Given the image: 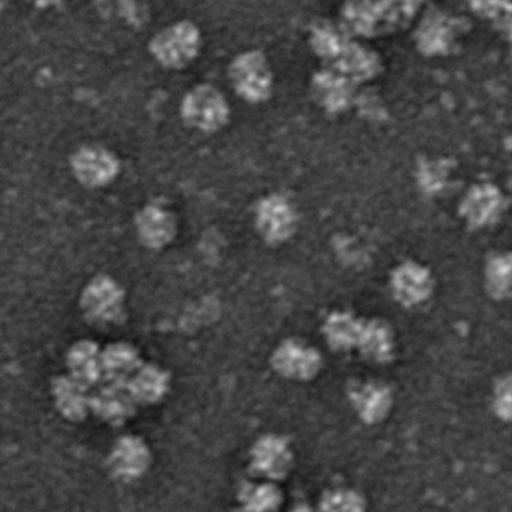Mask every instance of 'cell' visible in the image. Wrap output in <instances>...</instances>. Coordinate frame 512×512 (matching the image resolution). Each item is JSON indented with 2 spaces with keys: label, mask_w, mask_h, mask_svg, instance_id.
<instances>
[{
  "label": "cell",
  "mask_w": 512,
  "mask_h": 512,
  "mask_svg": "<svg viewBox=\"0 0 512 512\" xmlns=\"http://www.w3.org/2000/svg\"><path fill=\"white\" fill-rule=\"evenodd\" d=\"M232 79L235 89L245 100H263L271 91V73L259 53H248L235 61Z\"/></svg>",
  "instance_id": "9"
},
{
  "label": "cell",
  "mask_w": 512,
  "mask_h": 512,
  "mask_svg": "<svg viewBox=\"0 0 512 512\" xmlns=\"http://www.w3.org/2000/svg\"><path fill=\"white\" fill-rule=\"evenodd\" d=\"M296 221L295 209L284 197H268L257 208V229L269 244L287 241L296 230Z\"/></svg>",
  "instance_id": "7"
},
{
  "label": "cell",
  "mask_w": 512,
  "mask_h": 512,
  "mask_svg": "<svg viewBox=\"0 0 512 512\" xmlns=\"http://www.w3.org/2000/svg\"><path fill=\"white\" fill-rule=\"evenodd\" d=\"M272 367L280 376L292 380L314 379L322 370L323 358L319 350L301 340H286L275 349Z\"/></svg>",
  "instance_id": "2"
},
{
  "label": "cell",
  "mask_w": 512,
  "mask_h": 512,
  "mask_svg": "<svg viewBox=\"0 0 512 512\" xmlns=\"http://www.w3.org/2000/svg\"><path fill=\"white\" fill-rule=\"evenodd\" d=\"M85 316L97 325H115L124 319L125 292L109 275L95 277L83 290Z\"/></svg>",
  "instance_id": "1"
},
{
  "label": "cell",
  "mask_w": 512,
  "mask_h": 512,
  "mask_svg": "<svg viewBox=\"0 0 512 512\" xmlns=\"http://www.w3.org/2000/svg\"><path fill=\"white\" fill-rule=\"evenodd\" d=\"M317 98L322 101L323 106L335 110L346 106L349 100V85L346 77H340V74L325 73L319 77L317 83H314Z\"/></svg>",
  "instance_id": "21"
},
{
  "label": "cell",
  "mask_w": 512,
  "mask_h": 512,
  "mask_svg": "<svg viewBox=\"0 0 512 512\" xmlns=\"http://www.w3.org/2000/svg\"><path fill=\"white\" fill-rule=\"evenodd\" d=\"M101 361H103V382L124 383V385L143 362L137 347L127 341H116L101 349Z\"/></svg>",
  "instance_id": "15"
},
{
  "label": "cell",
  "mask_w": 512,
  "mask_h": 512,
  "mask_svg": "<svg viewBox=\"0 0 512 512\" xmlns=\"http://www.w3.org/2000/svg\"><path fill=\"white\" fill-rule=\"evenodd\" d=\"M314 43H316L317 52L323 56H338L343 52L344 41L341 40L343 35L334 28H320L319 31L314 34Z\"/></svg>",
  "instance_id": "24"
},
{
  "label": "cell",
  "mask_w": 512,
  "mask_h": 512,
  "mask_svg": "<svg viewBox=\"0 0 512 512\" xmlns=\"http://www.w3.org/2000/svg\"><path fill=\"white\" fill-rule=\"evenodd\" d=\"M509 392H511L509 377L500 379L494 389V409L499 418L505 419V421H508L509 415H511V394Z\"/></svg>",
  "instance_id": "25"
},
{
  "label": "cell",
  "mask_w": 512,
  "mask_h": 512,
  "mask_svg": "<svg viewBox=\"0 0 512 512\" xmlns=\"http://www.w3.org/2000/svg\"><path fill=\"white\" fill-rule=\"evenodd\" d=\"M137 235L145 247L161 250L176 236V220L161 206H146L136 220Z\"/></svg>",
  "instance_id": "13"
},
{
  "label": "cell",
  "mask_w": 512,
  "mask_h": 512,
  "mask_svg": "<svg viewBox=\"0 0 512 512\" xmlns=\"http://www.w3.org/2000/svg\"><path fill=\"white\" fill-rule=\"evenodd\" d=\"M338 58H340L341 74H346L353 79H368L377 68L374 56L361 47L346 46Z\"/></svg>",
  "instance_id": "22"
},
{
  "label": "cell",
  "mask_w": 512,
  "mask_h": 512,
  "mask_svg": "<svg viewBox=\"0 0 512 512\" xmlns=\"http://www.w3.org/2000/svg\"><path fill=\"white\" fill-rule=\"evenodd\" d=\"M356 349L367 361L388 364L395 356L394 331L385 320H362Z\"/></svg>",
  "instance_id": "12"
},
{
  "label": "cell",
  "mask_w": 512,
  "mask_h": 512,
  "mask_svg": "<svg viewBox=\"0 0 512 512\" xmlns=\"http://www.w3.org/2000/svg\"><path fill=\"white\" fill-rule=\"evenodd\" d=\"M68 374L88 388L103 382L101 347L92 340H80L67 353Z\"/></svg>",
  "instance_id": "14"
},
{
  "label": "cell",
  "mask_w": 512,
  "mask_h": 512,
  "mask_svg": "<svg viewBox=\"0 0 512 512\" xmlns=\"http://www.w3.org/2000/svg\"><path fill=\"white\" fill-rule=\"evenodd\" d=\"M293 454L289 442L277 434H268L251 449V469L269 481H281L289 475Z\"/></svg>",
  "instance_id": "5"
},
{
  "label": "cell",
  "mask_w": 512,
  "mask_h": 512,
  "mask_svg": "<svg viewBox=\"0 0 512 512\" xmlns=\"http://www.w3.org/2000/svg\"><path fill=\"white\" fill-rule=\"evenodd\" d=\"M238 497L242 508L248 511H274L283 502V493L274 481L260 484L245 482L241 485Z\"/></svg>",
  "instance_id": "18"
},
{
  "label": "cell",
  "mask_w": 512,
  "mask_h": 512,
  "mask_svg": "<svg viewBox=\"0 0 512 512\" xmlns=\"http://www.w3.org/2000/svg\"><path fill=\"white\" fill-rule=\"evenodd\" d=\"M152 455L142 437L125 434L116 440L109 455V469L119 481L133 482L142 478L151 466Z\"/></svg>",
  "instance_id": "3"
},
{
  "label": "cell",
  "mask_w": 512,
  "mask_h": 512,
  "mask_svg": "<svg viewBox=\"0 0 512 512\" xmlns=\"http://www.w3.org/2000/svg\"><path fill=\"white\" fill-rule=\"evenodd\" d=\"M350 403L365 424H379L394 404L391 388L380 380H353L347 388Z\"/></svg>",
  "instance_id": "4"
},
{
  "label": "cell",
  "mask_w": 512,
  "mask_h": 512,
  "mask_svg": "<svg viewBox=\"0 0 512 512\" xmlns=\"http://www.w3.org/2000/svg\"><path fill=\"white\" fill-rule=\"evenodd\" d=\"M487 290L493 298H508L511 292V257L509 254H496L487 263L485 271Z\"/></svg>",
  "instance_id": "20"
},
{
  "label": "cell",
  "mask_w": 512,
  "mask_h": 512,
  "mask_svg": "<svg viewBox=\"0 0 512 512\" xmlns=\"http://www.w3.org/2000/svg\"><path fill=\"white\" fill-rule=\"evenodd\" d=\"M196 107H202V112H196L199 125L206 128H218L227 119L226 100L214 89H203L196 95Z\"/></svg>",
  "instance_id": "19"
},
{
  "label": "cell",
  "mask_w": 512,
  "mask_h": 512,
  "mask_svg": "<svg viewBox=\"0 0 512 512\" xmlns=\"http://www.w3.org/2000/svg\"><path fill=\"white\" fill-rule=\"evenodd\" d=\"M502 211V196L493 187H478L464 203V217L475 227L488 226Z\"/></svg>",
  "instance_id": "17"
},
{
  "label": "cell",
  "mask_w": 512,
  "mask_h": 512,
  "mask_svg": "<svg viewBox=\"0 0 512 512\" xmlns=\"http://www.w3.org/2000/svg\"><path fill=\"white\" fill-rule=\"evenodd\" d=\"M362 320L350 311H334L323 325V334L331 349L347 352L356 349Z\"/></svg>",
  "instance_id": "16"
},
{
  "label": "cell",
  "mask_w": 512,
  "mask_h": 512,
  "mask_svg": "<svg viewBox=\"0 0 512 512\" xmlns=\"http://www.w3.org/2000/svg\"><path fill=\"white\" fill-rule=\"evenodd\" d=\"M319 508L323 511H362L365 509V500L358 491L337 488L323 494Z\"/></svg>",
  "instance_id": "23"
},
{
  "label": "cell",
  "mask_w": 512,
  "mask_h": 512,
  "mask_svg": "<svg viewBox=\"0 0 512 512\" xmlns=\"http://www.w3.org/2000/svg\"><path fill=\"white\" fill-rule=\"evenodd\" d=\"M139 404L124 383L101 382L91 392V412L107 424L124 425L136 415Z\"/></svg>",
  "instance_id": "6"
},
{
  "label": "cell",
  "mask_w": 512,
  "mask_h": 512,
  "mask_svg": "<svg viewBox=\"0 0 512 512\" xmlns=\"http://www.w3.org/2000/svg\"><path fill=\"white\" fill-rule=\"evenodd\" d=\"M91 391L70 374L58 376L52 383L56 409L68 421H83L91 413Z\"/></svg>",
  "instance_id": "10"
},
{
  "label": "cell",
  "mask_w": 512,
  "mask_h": 512,
  "mask_svg": "<svg viewBox=\"0 0 512 512\" xmlns=\"http://www.w3.org/2000/svg\"><path fill=\"white\" fill-rule=\"evenodd\" d=\"M433 287L430 271L418 263H403L391 275L394 298L404 307H415L427 301L433 293Z\"/></svg>",
  "instance_id": "8"
},
{
  "label": "cell",
  "mask_w": 512,
  "mask_h": 512,
  "mask_svg": "<svg viewBox=\"0 0 512 512\" xmlns=\"http://www.w3.org/2000/svg\"><path fill=\"white\" fill-rule=\"evenodd\" d=\"M125 385L139 406H152L169 394L170 374L160 365L142 362Z\"/></svg>",
  "instance_id": "11"
}]
</instances>
